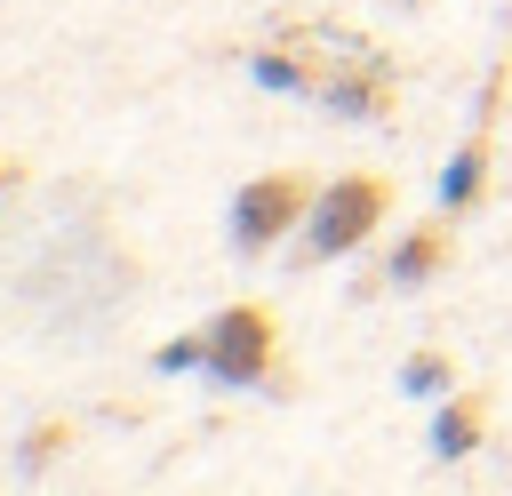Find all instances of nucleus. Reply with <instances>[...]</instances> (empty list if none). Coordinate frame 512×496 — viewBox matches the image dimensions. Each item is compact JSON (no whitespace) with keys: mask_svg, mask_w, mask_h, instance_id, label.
I'll list each match as a JSON object with an SVG mask.
<instances>
[{"mask_svg":"<svg viewBox=\"0 0 512 496\" xmlns=\"http://www.w3.org/2000/svg\"><path fill=\"white\" fill-rule=\"evenodd\" d=\"M384 208H392V176H376V168L328 176L320 200H312V216H304V232H296V264H336L352 248H368L376 224H384Z\"/></svg>","mask_w":512,"mask_h":496,"instance_id":"1","label":"nucleus"},{"mask_svg":"<svg viewBox=\"0 0 512 496\" xmlns=\"http://www.w3.org/2000/svg\"><path fill=\"white\" fill-rule=\"evenodd\" d=\"M312 200H320V176H304V168H264V176H248V184L232 192L224 232H232L240 256H272L288 232H304Z\"/></svg>","mask_w":512,"mask_h":496,"instance_id":"2","label":"nucleus"},{"mask_svg":"<svg viewBox=\"0 0 512 496\" xmlns=\"http://www.w3.org/2000/svg\"><path fill=\"white\" fill-rule=\"evenodd\" d=\"M208 376L232 384V392L272 384V376H280V312L256 304V296L224 304V312L208 320Z\"/></svg>","mask_w":512,"mask_h":496,"instance_id":"3","label":"nucleus"},{"mask_svg":"<svg viewBox=\"0 0 512 496\" xmlns=\"http://www.w3.org/2000/svg\"><path fill=\"white\" fill-rule=\"evenodd\" d=\"M448 264H456V216L440 208V216H416V224L392 240V256H384V288H432Z\"/></svg>","mask_w":512,"mask_h":496,"instance_id":"4","label":"nucleus"},{"mask_svg":"<svg viewBox=\"0 0 512 496\" xmlns=\"http://www.w3.org/2000/svg\"><path fill=\"white\" fill-rule=\"evenodd\" d=\"M488 424H496V392H488V384H456V392L432 408V456H440V464L480 456Z\"/></svg>","mask_w":512,"mask_h":496,"instance_id":"5","label":"nucleus"},{"mask_svg":"<svg viewBox=\"0 0 512 496\" xmlns=\"http://www.w3.org/2000/svg\"><path fill=\"white\" fill-rule=\"evenodd\" d=\"M320 104L352 112V120H384L392 112V80L384 72H320Z\"/></svg>","mask_w":512,"mask_h":496,"instance_id":"6","label":"nucleus"},{"mask_svg":"<svg viewBox=\"0 0 512 496\" xmlns=\"http://www.w3.org/2000/svg\"><path fill=\"white\" fill-rule=\"evenodd\" d=\"M480 200H488V136H472V144L440 168V208H448V216H472Z\"/></svg>","mask_w":512,"mask_h":496,"instance_id":"7","label":"nucleus"},{"mask_svg":"<svg viewBox=\"0 0 512 496\" xmlns=\"http://www.w3.org/2000/svg\"><path fill=\"white\" fill-rule=\"evenodd\" d=\"M392 384H400L408 400H448V392H456V360H448L440 344H416V352L400 360V376H392Z\"/></svg>","mask_w":512,"mask_h":496,"instance_id":"8","label":"nucleus"},{"mask_svg":"<svg viewBox=\"0 0 512 496\" xmlns=\"http://www.w3.org/2000/svg\"><path fill=\"white\" fill-rule=\"evenodd\" d=\"M56 456H72V416H40V424L16 440V472H24V480H40Z\"/></svg>","mask_w":512,"mask_h":496,"instance_id":"9","label":"nucleus"},{"mask_svg":"<svg viewBox=\"0 0 512 496\" xmlns=\"http://www.w3.org/2000/svg\"><path fill=\"white\" fill-rule=\"evenodd\" d=\"M152 368H160V376H184V368H192V376H208V320H200L192 336H168V344L152 352Z\"/></svg>","mask_w":512,"mask_h":496,"instance_id":"10","label":"nucleus"},{"mask_svg":"<svg viewBox=\"0 0 512 496\" xmlns=\"http://www.w3.org/2000/svg\"><path fill=\"white\" fill-rule=\"evenodd\" d=\"M16 184H24V160H16V152H0V192H16Z\"/></svg>","mask_w":512,"mask_h":496,"instance_id":"11","label":"nucleus"}]
</instances>
